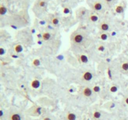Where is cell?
I'll list each match as a JSON object with an SVG mask.
<instances>
[{
    "label": "cell",
    "instance_id": "6da1fadb",
    "mask_svg": "<svg viewBox=\"0 0 128 120\" xmlns=\"http://www.w3.org/2000/svg\"><path fill=\"white\" fill-rule=\"evenodd\" d=\"M105 3L103 1L94 0L91 3V8L94 11L97 13H103L105 9Z\"/></svg>",
    "mask_w": 128,
    "mask_h": 120
},
{
    "label": "cell",
    "instance_id": "7a4b0ae2",
    "mask_svg": "<svg viewBox=\"0 0 128 120\" xmlns=\"http://www.w3.org/2000/svg\"><path fill=\"white\" fill-rule=\"evenodd\" d=\"M84 36H83V34H80V33H78V34H76V35H74V37H73V42L74 43H76L77 45H80L81 43H83V41H84Z\"/></svg>",
    "mask_w": 128,
    "mask_h": 120
},
{
    "label": "cell",
    "instance_id": "3957f363",
    "mask_svg": "<svg viewBox=\"0 0 128 120\" xmlns=\"http://www.w3.org/2000/svg\"><path fill=\"white\" fill-rule=\"evenodd\" d=\"M99 28L101 31H108L109 29V28H110V26H109L108 23L103 21L99 24Z\"/></svg>",
    "mask_w": 128,
    "mask_h": 120
},
{
    "label": "cell",
    "instance_id": "277c9868",
    "mask_svg": "<svg viewBox=\"0 0 128 120\" xmlns=\"http://www.w3.org/2000/svg\"><path fill=\"white\" fill-rule=\"evenodd\" d=\"M92 74L90 71H86L83 74V78L86 81H89L92 79Z\"/></svg>",
    "mask_w": 128,
    "mask_h": 120
},
{
    "label": "cell",
    "instance_id": "5b68a950",
    "mask_svg": "<svg viewBox=\"0 0 128 120\" xmlns=\"http://www.w3.org/2000/svg\"><path fill=\"white\" fill-rule=\"evenodd\" d=\"M83 93L84 96L90 97L92 95V91L91 88H88V87H86L83 89Z\"/></svg>",
    "mask_w": 128,
    "mask_h": 120
},
{
    "label": "cell",
    "instance_id": "8992f818",
    "mask_svg": "<svg viewBox=\"0 0 128 120\" xmlns=\"http://www.w3.org/2000/svg\"><path fill=\"white\" fill-rule=\"evenodd\" d=\"M114 11L117 14H121V13H123L124 12V6L122 4H118V5H117L115 7Z\"/></svg>",
    "mask_w": 128,
    "mask_h": 120
},
{
    "label": "cell",
    "instance_id": "52a82bcc",
    "mask_svg": "<svg viewBox=\"0 0 128 120\" xmlns=\"http://www.w3.org/2000/svg\"><path fill=\"white\" fill-rule=\"evenodd\" d=\"M40 85H41V83H40V81L38 79H34L32 81L31 83V86L32 88L34 89H38L40 87Z\"/></svg>",
    "mask_w": 128,
    "mask_h": 120
},
{
    "label": "cell",
    "instance_id": "ba28073f",
    "mask_svg": "<svg viewBox=\"0 0 128 120\" xmlns=\"http://www.w3.org/2000/svg\"><path fill=\"white\" fill-rule=\"evenodd\" d=\"M89 20L91 22H93V23H95V22H97L99 20V17L96 15V14H94V13H92V14H90L89 15Z\"/></svg>",
    "mask_w": 128,
    "mask_h": 120
},
{
    "label": "cell",
    "instance_id": "9c48e42d",
    "mask_svg": "<svg viewBox=\"0 0 128 120\" xmlns=\"http://www.w3.org/2000/svg\"><path fill=\"white\" fill-rule=\"evenodd\" d=\"M10 120H21V117L18 113H13L10 116Z\"/></svg>",
    "mask_w": 128,
    "mask_h": 120
},
{
    "label": "cell",
    "instance_id": "30bf717a",
    "mask_svg": "<svg viewBox=\"0 0 128 120\" xmlns=\"http://www.w3.org/2000/svg\"><path fill=\"white\" fill-rule=\"evenodd\" d=\"M80 60L82 63L86 64L88 62V58L85 54H81L80 56Z\"/></svg>",
    "mask_w": 128,
    "mask_h": 120
},
{
    "label": "cell",
    "instance_id": "8fae6325",
    "mask_svg": "<svg viewBox=\"0 0 128 120\" xmlns=\"http://www.w3.org/2000/svg\"><path fill=\"white\" fill-rule=\"evenodd\" d=\"M66 118L68 120H76V116L74 113H69L66 116Z\"/></svg>",
    "mask_w": 128,
    "mask_h": 120
},
{
    "label": "cell",
    "instance_id": "7c38bea8",
    "mask_svg": "<svg viewBox=\"0 0 128 120\" xmlns=\"http://www.w3.org/2000/svg\"><path fill=\"white\" fill-rule=\"evenodd\" d=\"M7 8L4 6L3 5V4H1V6H0V14L1 16H3V15H4L6 13H7Z\"/></svg>",
    "mask_w": 128,
    "mask_h": 120
},
{
    "label": "cell",
    "instance_id": "4fadbf2b",
    "mask_svg": "<svg viewBox=\"0 0 128 120\" xmlns=\"http://www.w3.org/2000/svg\"><path fill=\"white\" fill-rule=\"evenodd\" d=\"M14 50L16 53H20L22 52V51H23V47L21 45H16V46L14 48Z\"/></svg>",
    "mask_w": 128,
    "mask_h": 120
},
{
    "label": "cell",
    "instance_id": "5bb4252c",
    "mask_svg": "<svg viewBox=\"0 0 128 120\" xmlns=\"http://www.w3.org/2000/svg\"><path fill=\"white\" fill-rule=\"evenodd\" d=\"M121 69L124 71H128V62H124L121 64Z\"/></svg>",
    "mask_w": 128,
    "mask_h": 120
},
{
    "label": "cell",
    "instance_id": "9a60e30c",
    "mask_svg": "<svg viewBox=\"0 0 128 120\" xmlns=\"http://www.w3.org/2000/svg\"><path fill=\"white\" fill-rule=\"evenodd\" d=\"M51 38V34L49 33H44L43 34V39L45 41H48Z\"/></svg>",
    "mask_w": 128,
    "mask_h": 120
},
{
    "label": "cell",
    "instance_id": "2e32d148",
    "mask_svg": "<svg viewBox=\"0 0 128 120\" xmlns=\"http://www.w3.org/2000/svg\"><path fill=\"white\" fill-rule=\"evenodd\" d=\"M106 5L112 6L115 3L116 0H103Z\"/></svg>",
    "mask_w": 128,
    "mask_h": 120
},
{
    "label": "cell",
    "instance_id": "e0dca14e",
    "mask_svg": "<svg viewBox=\"0 0 128 120\" xmlns=\"http://www.w3.org/2000/svg\"><path fill=\"white\" fill-rule=\"evenodd\" d=\"M108 34H107L106 33H101V34H100V38H101L102 40L105 41V40H106L107 39H108Z\"/></svg>",
    "mask_w": 128,
    "mask_h": 120
},
{
    "label": "cell",
    "instance_id": "ac0fdd59",
    "mask_svg": "<svg viewBox=\"0 0 128 120\" xmlns=\"http://www.w3.org/2000/svg\"><path fill=\"white\" fill-rule=\"evenodd\" d=\"M101 116V113H99V111H95V112L93 113V117H94V118L96 119L100 118Z\"/></svg>",
    "mask_w": 128,
    "mask_h": 120
},
{
    "label": "cell",
    "instance_id": "d6986e66",
    "mask_svg": "<svg viewBox=\"0 0 128 120\" xmlns=\"http://www.w3.org/2000/svg\"><path fill=\"white\" fill-rule=\"evenodd\" d=\"M32 64L35 66H38L40 65V61L39 59H34L32 61Z\"/></svg>",
    "mask_w": 128,
    "mask_h": 120
},
{
    "label": "cell",
    "instance_id": "ffe728a7",
    "mask_svg": "<svg viewBox=\"0 0 128 120\" xmlns=\"http://www.w3.org/2000/svg\"><path fill=\"white\" fill-rule=\"evenodd\" d=\"M52 23L54 25H58L59 24V20H58L57 18H54L52 19Z\"/></svg>",
    "mask_w": 128,
    "mask_h": 120
},
{
    "label": "cell",
    "instance_id": "44dd1931",
    "mask_svg": "<svg viewBox=\"0 0 128 120\" xmlns=\"http://www.w3.org/2000/svg\"><path fill=\"white\" fill-rule=\"evenodd\" d=\"M92 90H93V91H94L95 93H98V92L100 91V90H101V88H100L99 86H95L93 87V88H92Z\"/></svg>",
    "mask_w": 128,
    "mask_h": 120
},
{
    "label": "cell",
    "instance_id": "7402d4cb",
    "mask_svg": "<svg viewBox=\"0 0 128 120\" xmlns=\"http://www.w3.org/2000/svg\"><path fill=\"white\" fill-rule=\"evenodd\" d=\"M117 91V88L115 86H112V87H111L110 88V91L111 93H115Z\"/></svg>",
    "mask_w": 128,
    "mask_h": 120
},
{
    "label": "cell",
    "instance_id": "603a6c76",
    "mask_svg": "<svg viewBox=\"0 0 128 120\" xmlns=\"http://www.w3.org/2000/svg\"><path fill=\"white\" fill-rule=\"evenodd\" d=\"M98 50L99 51H101V52H103V51H104L105 50V47L103 45H100L99 47H98Z\"/></svg>",
    "mask_w": 128,
    "mask_h": 120
},
{
    "label": "cell",
    "instance_id": "cb8c5ba5",
    "mask_svg": "<svg viewBox=\"0 0 128 120\" xmlns=\"http://www.w3.org/2000/svg\"><path fill=\"white\" fill-rule=\"evenodd\" d=\"M39 5L41 7H44V6H45L46 5V3L44 1H40V3H39Z\"/></svg>",
    "mask_w": 128,
    "mask_h": 120
},
{
    "label": "cell",
    "instance_id": "d4e9b609",
    "mask_svg": "<svg viewBox=\"0 0 128 120\" xmlns=\"http://www.w3.org/2000/svg\"><path fill=\"white\" fill-rule=\"evenodd\" d=\"M6 53V50H5V49H4L3 48H0V54L1 56L4 55V54H5Z\"/></svg>",
    "mask_w": 128,
    "mask_h": 120
},
{
    "label": "cell",
    "instance_id": "484cf974",
    "mask_svg": "<svg viewBox=\"0 0 128 120\" xmlns=\"http://www.w3.org/2000/svg\"><path fill=\"white\" fill-rule=\"evenodd\" d=\"M69 12H70V10H69L68 8H64L63 13L64 14H68V13H69Z\"/></svg>",
    "mask_w": 128,
    "mask_h": 120
},
{
    "label": "cell",
    "instance_id": "4316f807",
    "mask_svg": "<svg viewBox=\"0 0 128 120\" xmlns=\"http://www.w3.org/2000/svg\"><path fill=\"white\" fill-rule=\"evenodd\" d=\"M108 75H109V78H110V79H111V78H112V76H111V72L110 69H108Z\"/></svg>",
    "mask_w": 128,
    "mask_h": 120
},
{
    "label": "cell",
    "instance_id": "83f0119b",
    "mask_svg": "<svg viewBox=\"0 0 128 120\" xmlns=\"http://www.w3.org/2000/svg\"><path fill=\"white\" fill-rule=\"evenodd\" d=\"M86 9H85V10H82V11H80L81 16H84V15H85V14H86Z\"/></svg>",
    "mask_w": 128,
    "mask_h": 120
},
{
    "label": "cell",
    "instance_id": "f1b7e54d",
    "mask_svg": "<svg viewBox=\"0 0 128 120\" xmlns=\"http://www.w3.org/2000/svg\"><path fill=\"white\" fill-rule=\"evenodd\" d=\"M37 36H38V38H39V39H40V38H43V34H37Z\"/></svg>",
    "mask_w": 128,
    "mask_h": 120
},
{
    "label": "cell",
    "instance_id": "f546056e",
    "mask_svg": "<svg viewBox=\"0 0 128 120\" xmlns=\"http://www.w3.org/2000/svg\"><path fill=\"white\" fill-rule=\"evenodd\" d=\"M124 102L126 104L128 105V97H126V98L124 99Z\"/></svg>",
    "mask_w": 128,
    "mask_h": 120
},
{
    "label": "cell",
    "instance_id": "4dcf8cb0",
    "mask_svg": "<svg viewBox=\"0 0 128 120\" xmlns=\"http://www.w3.org/2000/svg\"><path fill=\"white\" fill-rule=\"evenodd\" d=\"M3 110H1V111H0V116L2 117L3 116Z\"/></svg>",
    "mask_w": 128,
    "mask_h": 120
},
{
    "label": "cell",
    "instance_id": "1f68e13d",
    "mask_svg": "<svg viewBox=\"0 0 128 120\" xmlns=\"http://www.w3.org/2000/svg\"><path fill=\"white\" fill-rule=\"evenodd\" d=\"M35 33H36V30H35L34 29H31V33H32V34H34Z\"/></svg>",
    "mask_w": 128,
    "mask_h": 120
},
{
    "label": "cell",
    "instance_id": "d6a6232c",
    "mask_svg": "<svg viewBox=\"0 0 128 120\" xmlns=\"http://www.w3.org/2000/svg\"><path fill=\"white\" fill-rule=\"evenodd\" d=\"M11 56H12V58H18V56L15 55V54H13V55H12Z\"/></svg>",
    "mask_w": 128,
    "mask_h": 120
},
{
    "label": "cell",
    "instance_id": "836d02e7",
    "mask_svg": "<svg viewBox=\"0 0 128 120\" xmlns=\"http://www.w3.org/2000/svg\"><path fill=\"white\" fill-rule=\"evenodd\" d=\"M11 28H13V29H17V27L15 26H14V25H11Z\"/></svg>",
    "mask_w": 128,
    "mask_h": 120
},
{
    "label": "cell",
    "instance_id": "e575fe53",
    "mask_svg": "<svg viewBox=\"0 0 128 120\" xmlns=\"http://www.w3.org/2000/svg\"><path fill=\"white\" fill-rule=\"evenodd\" d=\"M116 34V33L114 32H114L111 33V35H112V36H115Z\"/></svg>",
    "mask_w": 128,
    "mask_h": 120
},
{
    "label": "cell",
    "instance_id": "d590c367",
    "mask_svg": "<svg viewBox=\"0 0 128 120\" xmlns=\"http://www.w3.org/2000/svg\"><path fill=\"white\" fill-rule=\"evenodd\" d=\"M40 23L41 24V25H44V24H45V22H44V21H40Z\"/></svg>",
    "mask_w": 128,
    "mask_h": 120
},
{
    "label": "cell",
    "instance_id": "8d00e7d4",
    "mask_svg": "<svg viewBox=\"0 0 128 120\" xmlns=\"http://www.w3.org/2000/svg\"><path fill=\"white\" fill-rule=\"evenodd\" d=\"M38 45H41L42 41H38Z\"/></svg>",
    "mask_w": 128,
    "mask_h": 120
},
{
    "label": "cell",
    "instance_id": "74e56055",
    "mask_svg": "<svg viewBox=\"0 0 128 120\" xmlns=\"http://www.w3.org/2000/svg\"><path fill=\"white\" fill-rule=\"evenodd\" d=\"M43 120H51V119L49 118H44Z\"/></svg>",
    "mask_w": 128,
    "mask_h": 120
},
{
    "label": "cell",
    "instance_id": "f35d334b",
    "mask_svg": "<svg viewBox=\"0 0 128 120\" xmlns=\"http://www.w3.org/2000/svg\"><path fill=\"white\" fill-rule=\"evenodd\" d=\"M106 61H108V62H110V61H111V59H109V58H107V59H106Z\"/></svg>",
    "mask_w": 128,
    "mask_h": 120
},
{
    "label": "cell",
    "instance_id": "ab89813d",
    "mask_svg": "<svg viewBox=\"0 0 128 120\" xmlns=\"http://www.w3.org/2000/svg\"><path fill=\"white\" fill-rule=\"evenodd\" d=\"M69 92H71V93H72V92H73V90H72V89H70V90H69Z\"/></svg>",
    "mask_w": 128,
    "mask_h": 120
}]
</instances>
